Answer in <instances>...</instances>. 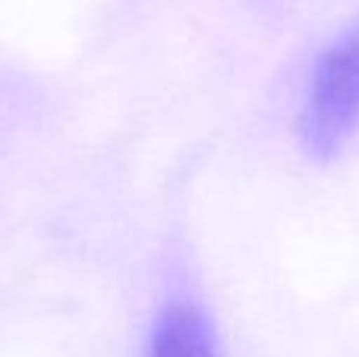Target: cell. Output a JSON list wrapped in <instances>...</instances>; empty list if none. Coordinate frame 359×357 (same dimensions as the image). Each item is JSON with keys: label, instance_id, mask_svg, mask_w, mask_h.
<instances>
[{"label": "cell", "instance_id": "1", "mask_svg": "<svg viewBox=\"0 0 359 357\" xmlns=\"http://www.w3.org/2000/svg\"><path fill=\"white\" fill-rule=\"evenodd\" d=\"M359 126V22L322 54L303 108V143L309 155L334 158Z\"/></svg>", "mask_w": 359, "mask_h": 357}, {"label": "cell", "instance_id": "2", "mask_svg": "<svg viewBox=\"0 0 359 357\" xmlns=\"http://www.w3.org/2000/svg\"><path fill=\"white\" fill-rule=\"evenodd\" d=\"M149 357H221L208 320L189 304L168 307L151 339Z\"/></svg>", "mask_w": 359, "mask_h": 357}]
</instances>
